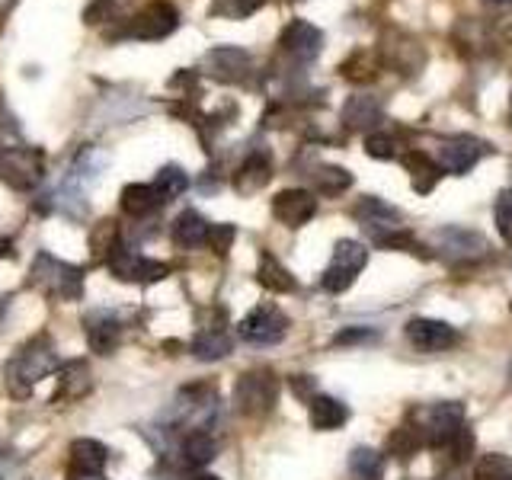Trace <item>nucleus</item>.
<instances>
[{
    "label": "nucleus",
    "instance_id": "f257e3e1",
    "mask_svg": "<svg viewBox=\"0 0 512 480\" xmlns=\"http://www.w3.org/2000/svg\"><path fill=\"white\" fill-rule=\"evenodd\" d=\"M58 368V352L48 336L29 340L7 365V388L13 397H29L32 388Z\"/></svg>",
    "mask_w": 512,
    "mask_h": 480
},
{
    "label": "nucleus",
    "instance_id": "f03ea898",
    "mask_svg": "<svg viewBox=\"0 0 512 480\" xmlns=\"http://www.w3.org/2000/svg\"><path fill=\"white\" fill-rule=\"evenodd\" d=\"M32 285L42 288L45 295L61 301H77L84 295V269L58 260L52 253H39L32 263Z\"/></svg>",
    "mask_w": 512,
    "mask_h": 480
},
{
    "label": "nucleus",
    "instance_id": "7ed1b4c3",
    "mask_svg": "<svg viewBox=\"0 0 512 480\" xmlns=\"http://www.w3.org/2000/svg\"><path fill=\"white\" fill-rule=\"evenodd\" d=\"M279 400V381L269 368H253L234 384V407L244 416H266Z\"/></svg>",
    "mask_w": 512,
    "mask_h": 480
},
{
    "label": "nucleus",
    "instance_id": "20e7f679",
    "mask_svg": "<svg viewBox=\"0 0 512 480\" xmlns=\"http://www.w3.org/2000/svg\"><path fill=\"white\" fill-rule=\"evenodd\" d=\"M365 263H368L365 244L346 237V240H340V244L333 247V260H330V266L324 272V279H320V285H324L330 295H340L359 279V272L365 269Z\"/></svg>",
    "mask_w": 512,
    "mask_h": 480
},
{
    "label": "nucleus",
    "instance_id": "39448f33",
    "mask_svg": "<svg viewBox=\"0 0 512 480\" xmlns=\"http://www.w3.org/2000/svg\"><path fill=\"white\" fill-rule=\"evenodd\" d=\"M237 333H240V340L250 346H276L285 340L288 320L276 304H256V308L237 324Z\"/></svg>",
    "mask_w": 512,
    "mask_h": 480
},
{
    "label": "nucleus",
    "instance_id": "423d86ee",
    "mask_svg": "<svg viewBox=\"0 0 512 480\" xmlns=\"http://www.w3.org/2000/svg\"><path fill=\"white\" fill-rule=\"evenodd\" d=\"M106 263L112 269V276L122 279V282H141V285H148V282H160V279L167 276V266L164 263H157V260H148V256H141V253L125 250L122 244H112L109 247Z\"/></svg>",
    "mask_w": 512,
    "mask_h": 480
},
{
    "label": "nucleus",
    "instance_id": "0eeeda50",
    "mask_svg": "<svg viewBox=\"0 0 512 480\" xmlns=\"http://www.w3.org/2000/svg\"><path fill=\"white\" fill-rule=\"evenodd\" d=\"M464 429V407L458 400H445V404H436L426 410V420H423V436L432 448H448L458 432Z\"/></svg>",
    "mask_w": 512,
    "mask_h": 480
},
{
    "label": "nucleus",
    "instance_id": "6e6552de",
    "mask_svg": "<svg viewBox=\"0 0 512 480\" xmlns=\"http://www.w3.org/2000/svg\"><path fill=\"white\" fill-rule=\"evenodd\" d=\"M407 340L426 352V356H432V352H445L461 343V333L445 324V320H432V317H413L407 324Z\"/></svg>",
    "mask_w": 512,
    "mask_h": 480
},
{
    "label": "nucleus",
    "instance_id": "1a4fd4ad",
    "mask_svg": "<svg viewBox=\"0 0 512 480\" xmlns=\"http://www.w3.org/2000/svg\"><path fill=\"white\" fill-rule=\"evenodd\" d=\"M0 180L16 189H32L42 180V160L29 148H0Z\"/></svg>",
    "mask_w": 512,
    "mask_h": 480
},
{
    "label": "nucleus",
    "instance_id": "9d476101",
    "mask_svg": "<svg viewBox=\"0 0 512 480\" xmlns=\"http://www.w3.org/2000/svg\"><path fill=\"white\" fill-rule=\"evenodd\" d=\"M176 26H180V13H176L170 4H151V7H144L135 16V20L125 26V36L128 39L157 42V39H167Z\"/></svg>",
    "mask_w": 512,
    "mask_h": 480
},
{
    "label": "nucleus",
    "instance_id": "9b49d317",
    "mask_svg": "<svg viewBox=\"0 0 512 480\" xmlns=\"http://www.w3.org/2000/svg\"><path fill=\"white\" fill-rule=\"evenodd\" d=\"M282 48L288 58L298 64H311L320 52H324V32L308 20H292L282 32Z\"/></svg>",
    "mask_w": 512,
    "mask_h": 480
},
{
    "label": "nucleus",
    "instance_id": "f8f14e48",
    "mask_svg": "<svg viewBox=\"0 0 512 480\" xmlns=\"http://www.w3.org/2000/svg\"><path fill=\"white\" fill-rule=\"evenodd\" d=\"M272 215H276L288 228H301L317 215V199L308 189H282L276 199H272Z\"/></svg>",
    "mask_w": 512,
    "mask_h": 480
},
{
    "label": "nucleus",
    "instance_id": "ddd939ff",
    "mask_svg": "<svg viewBox=\"0 0 512 480\" xmlns=\"http://www.w3.org/2000/svg\"><path fill=\"white\" fill-rule=\"evenodd\" d=\"M480 157H484V144H480L477 138L461 135V138L445 141L442 148H439V167L448 170L452 176H464L468 170L477 167Z\"/></svg>",
    "mask_w": 512,
    "mask_h": 480
},
{
    "label": "nucleus",
    "instance_id": "4468645a",
    "mask_svg": "<svg viewBox=\"0 0 512 480\" xmlns=\"http://www.w3.org/2000/svg\"><path fill=\"white\" fill-rule=\"evenodd\" d=\"M359 218V224L375 237V244L381 237H388L394 231H404L400 228V212L397 208H391L388 202H381V199H365L356 205V212H352Z\"/></svg>",
    "mask_w": 512,
    "mask_h": 480
},
{
    "label": "nucleus",
    "instance_id": "2eb2a0df",
    "mask_svg": "<svg viewBox=\"0 0 512 480\" xmlns=\"http://www.w3.org/2000/svg\"><path fill=\"white\" fill-rule=\"evenodd\" d=\"M84 324H87V340H90V349L93 352H100V356H109V352L119 346V340H122V324H119L116 314L93 311V314H87Z\"/></svg>",
    "mask_w": 512,
    "mask_h": 480
},
{
    "label": "nucleus",
    "instance_id": "dca6fc26",
    "mask_svg": "<svg viewBox=\"0 0 512 480\" xmlns=\"http://www.w3.org/2000/svg\"><path fill=\"white\" fill-rule=\"evenodd\" d=\"M436 244L442 247L445 256H455V260H474V256L487 253V240L477 231H464V228L436 231Z\"/></svg>",
    "mask_w": 512,
    "mask_h": 480
},
{
    "label": "nucleus",
    "instance_id": "f3484780",
    "mask_svg": "<svg viewBox=\"0 0 512 480\" xmlns=\"http://www.w3.org/2000/svg\"><path fill=\"white\" fill-rule=\"evenodd\" d=\"M205 64L221 80H240L250 71V55L244 52V48L221 45V48H212V52L205 55Z\"/></svg>",
    "mask_w": 512,
    "mask_h": 480
},
{
    "label": "nucleus",
    "instance_id": "a211bd4d",
    "mask_svg": "<svg viewBox=\"0 0 512 480\" xmlns=\"http://www.w3.org/2000/svg\"><path fill=\"white\" fill-rule=\"evenodd\" d=\"M308 416H311V426L317 432H333L340 429L349 420V407L343 400L327 397V394H314L311 404H308Z\"/></svg>",
    "mask_w": 512,
    "mask_h": 480
},
{
    "label": "nucleus",
    "instance_id": "6ab92c4d",
    "mask_svg": "<svg viewBox=\"0 0 512 480\" xmlns=\"http://www.w3.org/2000/svg\"><path fill=\"white\" fill-rule=\"evenodd\" d=\"M180 455H183V464H189V468H205L208 461H215V455H218V442H215L212 432L192 429V432H186V436H183Z\"/></svg>",
    "mask_w": 512,
    "mask_h": 480
},
{
    "label": "nucleus",
    "instance_id": "aec40b11",
    "mask_svg": "<svg viewBox=\"0 0 512 480\" xmlns=\"http://www.w3.org/2000/svg\"><path fill=\"white\" fill-rule=\"evenodd\" d=\"M160 205H164V196H160L154 183H132L122 189V208L135 218L157 212Z\"/></svg>",
    "mask_w": 512,
    "mask_h": 480
},
{
    "label": "nucleus",
    "instance_id": "412c9836",
    "mask_svg": "<svg viewBox=\"0 0 512 480\" xmlns=\"http://www.w3.org/2000/svg\"><path fill=\"white\" fill-rule=\"evenodd\" d=\"M208 231H212V224H208L199 212H192V208L173 221V240L186 250L208 244Z\"/></svg>",
    "mask_w": 512,
    "mask_h": 480
},
{
    "label": "nucleus",
    "instance_id": "4be33fe9",
    "mask_svg": "<svg viewBox=\"0 0 512 480\" xmlns=\"http://www.w3.org/2000/svg\"><path fill=\"white\" fill-rule=\"evenodd\" d=\"M71 458L80 474H103L106 461H109V448L96 439H77L71 445Z\"/></svg>",
    "mask_w": 512,
    "mask_h": 480
},
{
    "label": "nucleus",
    "instance_id": "5701e85b",
    "mask_svg": "<svg viewBox=\"0 0 512 480\" xmlns=\"http://www.w3.org/2000/svg\"><path fill=\"white\" fill-rule=\"evenodd\" d=\"M266 183H269V157L250 154L244 160V167H240L237 176H234L237 192H240V196H253V192H260Z\"/></svg>",
    "mask_w": 512,
    "mask_h": 480
},
{
    "label": "nucleus",
    "instance_id": "b1692460",
    "mask_svg": "<svg viewBox=\"0 0 512 480\" xmlns=\"http://www.w3.org/2000/svg\"><path fill=\"white\" fill-rule=\"evenodd\" d=\"M231 336L224 333L221 327H212V330H202L196 340H192V356L199 362H218L231 352Z\"/></svg>",
    "mask_w": 512,
    "mask_h": 480
},
{
    "label": "nucleus",
    "instance_id": "393cba45",
    "mask_svg": "<svg viewBox=\"0 0 512 480\" xmlns=\"http://www.w3.org/2000/svg\"><path fill=\"white\" fill-rule=\"evenodd\" d=\"M378 119H381V106L375 96L356 93V96H349V103L343 106V122L349 128H372Z\"/></svg>",
    "mask_w": 512,
    "mask_h": 480
},
{
    "label": "nucleus",
    "instance_id": "a878e982",
    "mask_svg": "<svg viewBox=\"0 0 512 480\" xmlns=\"http://www.w3.org/2000/svg\"><path fill=\"white\" fill-rule=\"evenodd\" d=\"M256 279H260L263 288H269V292H295V279H292V272H288L276 256L272 253H260V272H256Z\"/></svg>",
    "mask_w": 512,
    "mask_h": 480
},
{
    "label": "nucleus",
    "instance_id": "bb28decb",
    "mask_svg": "<svg viewBox=\"0 0 512 480\" xmlns=\"http://www.w3.org/2000/svg\"><path fill=\"white\" fill-rule=\"evenodd\" d=\"M311 176H314V192H320V196H340V192L352 186V173L343 167H320Z\"/></svg>",
    "mask_w": 512,
    "mask_h": 480
},
{
    "label": "nucleus",
    "instance_id": "cd10ccee",
    "mask_svg": "<svg viewBox=\"0 0 512 480\" xmlns=\"http://www.w3.org/2000/svg\"><path fill=\"white\" fill-rule=\"evenodd\" d=\"M154 186H157L160 196H164V202H170V199L183 196V192L189 189V173L183 167H176V164H167V167L157 170Z\"/></svg>",
    "mask_w": 512,
    "mask_h": 480
},
{
    "label": "nucleus",
    "instance_id": "c85d7f7f",
    "mask_svg": "<svg viewBox=\"0 0 512 480\" xmlns=\"http://www.w3.org/2000/svg\"><path fill=\"white\" fill-rule=\"evenodd\" d=\"M349 474L356 480H378L381 477V455L375 452V448H352L349 455Z\"/></svg>",
    "mask_w": 512,
    "mask_h": 480
},
{
    "label": "nucleus",
    "instance_id": "c756f323",
    "mask_svg": "<svg viewBox=\"0 0 512 480\" xmlns=\"http://www.w3.org/2000/svg\"><path fill=\"white\" fill-rule=\"evenodd\" d=\"M474 480H512V458L500 452L484 455L474 468Z\"/></svg>",
    "mask_w": 512,
    "mask_h": 480
},
{
    "label": "nucleus",
    "instance_id": "7c9ffc66",
    "mask_svg": "<svg viewBox=\"0 0 512 480\" xmlns=\"http://www.w3.org/2000/svg\"><path fill=\"white\" fill-rule=\"evenodd\" d=\"M266 0H215L212 16H224V20H247L260 10Z\"/></svg>",
    "mask_w": 512,
    "mask_h": 480
},
{
    "label": "nucleus",
    "instance_id": "2f4dec72",
    "mask_svg": "<svg viewBox=\"0 0 512 480\" xmlns=\"http://www.w3.org/2000/svg\"><path fill=\"white\" fill-rule=\"evenodd\" d=\"M493 218H496V231L512 244V189H503L500 196H496V205H493Z\"/></svg>",
    "mask_w": 512,
    "mask_h": 480
},
{
    "label": "nucleus",
    "instance_id": "473e14b6",
    "mask_svg": "<svg viewBox=\"0 0 512 480\" xmlns=\"http://www.w3.org/2000/svg\"><path fill=\"white\" fill-rule=\"evenodd\" d=\"M61 397H77L87 391V365H68L64 368V378H61Z\"/></svg>",
    "mask_w": 512,
    "mask_h": 480
},
{
    "label": "nucleus",
    "instance_id": "72a5a7b5",
    "mask_svg": "<svg viewBox=\"0 0 512 480\" xmlns=\"http://www.w3.org/2000/svg\"><path fill=\"white\" fill-rule=\"evenodd\" d=\"M365 151L372 157H378V160H391V157H397V141L391 135H384V132H372L365 138Z\"/></svg>",
    "mask_w": 512,
    "mask_h": 480
},
{
    "label": "nucleus",
    "instance_id": "f704fd0d",
    "mask_svg": "<svg viewBox=\"0 0 512 480\" xmlns=\"http://www.w3.org/2000/svg\"><path fill=\"white\" fill-rule=\"evenodd\" d=\"M234 234H237L234 224H212V231H208V244H212L215 253H228Z\"/></svg>",
    "mask_w": 512,
    "mask_h": 480
},
{
    "label": "nucleus",
    "instance_id": "c9c22d12",
    "mask_svg": "<svg viewBox=\"0 0 512 480\" xmlns=\"http://www.w3.org/2000/svg\"><path fill=\"white\" fill-rule=\"evenodd\" d=\"M416 445H420V439H416V436H410L407 429H397L394 436L388 439V448H391V455H397V458H410V455L416 452Z\"/></svg>",
    "mask_w": 512,
    "mask_h": 480
},
{
    "label": "nucleus",
    "instance_id": "e433bc0d",
    "mask_svg": "<svg viewBox=\"0 0 512 480\" xmlns=\"http://www.w3.org/2000/svg\"><path fill=\"white\" fill-rule=\"evenodd\" d=\"M349 340H375L372 330H356V333H336V343H349Z\"/></svg>",
    "mask_w": 512,
    "mask_h": 480
},
{
    "label": "nucleus",
    "instance_id": "4c0bfd02",
    "mask_svg": "<svg viewBox=\"0 0 512 480\" xmlns=\"http://www.w3.org/2000/svg\"><path fill=\"white\" fill-rule=\"evenodd\" d=\"M13 253V244L10 240H0V256H10Z\"/></svg>",
    "mask_w": 512,
    "mask_h": 480
},
{
    "label": "nucleus",
    "instance_id": "58836bf2",
    "mask_svg": "<svg viewBox=\"0 0 512 480\" xmlns=\"http://www.w3.org/2000/svg\"><path fill=\"white\" fill-rule=\"evenodd\" d=\"M74 480H106L103 474H77Z\"/></svg>",
    "mask_w": 512,
    "mask_h": 480
},
{
    "label": "nucleus",
    "instance_id": "ea45409f",
    "mask_svg": "<svg viewBox=\"0 0 512 480\" xmlns=\"http://www.w3.org/2000/svg\"><path fill=\"white\" fill-rule=\"evenodd\" d=\"M192 480H221V477H215V474H199V477H192Z\"/></svg>",
    "mask_w": 512,
    "mask_h": 480
},
{
    "label": "nucleus",
    "instance_id": "a19ab883",
    "mask_svg": "<svg viewBox=\"0 0 512 480\" xmlns=\"http://www.w3.org/2000/svg\"><path fill=\"white\" fill-rule=\"evenodd\" d=\"M4 311H7V301H0V317H4Z\"/></svg>",
    "mask_w": 512,
    "mask_h": 480
},
{
    "label": "nucleus",
    "instance_id": "79ce46f5",
    "mask_svg": "<svg viewBox=\"0 0 512 480\" xmlns=\"http://www.w3.org/2000/svg\"><path fill=\"white\" fill-rule=\"evenodd\" d=\"M509 384H512V359H509Z\"/></svg>",
    "mask_w": 512,
    "mask_h": 480
},
{
    "label": "nucleus",
    "instance_id": "37998d69",
    "mask_svg": "<svg viewBox=\"0 0 512 480\" xmlns=\"http://www.w3.org/2000/svg\"><path fill=\"white\" fill-rule=\"evenodd\" d=\"M509 311H512V304H509Z\"/></svg>",
    "mask_w": 512,
    "mask_h": 480
}]
</instances>
